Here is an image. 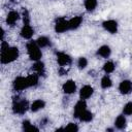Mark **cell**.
<instances>
[{
    "instance_id": "1",
    "label": "cell",
    "mask_w": 132,
    "mask_h": 132,
    "mask_svg": "<svg viewBox=\"0 0 132 132\" xmlns=\"http://www.w3.org/2000/svg\"><path fill=\"white\" fill-rule=\"evenodd\" d=\"M20 56V50L16 46H9L8 48L1 51V63L2 64H9L15 61Z\"/></svg>"
},
{
    "instance_id": "2",
    "label": "cell",
    "mask_w": 132,
    "mask_h": 132,
    "mask_svg": "<svg viewBox=\"0 0 132 132\" xmlns=\"http://www.w3.org/2000/svg\"><path fill=\"white\" fill-rule=\"evenodd\" d=\"M11 108H12V112L14 114L23 116L30 108V105H29V102L25 98L14 97L12 100V107Z\"/></svg>"
},
{
    "instance_id": "3",
    "label": "cell",
    "mask_w": 132,
    "mask_h": 132,
    "mask_svg": "<svg viewBox=\"0 0 132 132\" xmlns=\"http://www.w3.org/2000/svg\"><path fill=\"white\" fill-rule=\"evenodd\" d=\"M26 48H27V53H28V56H29L31 61L36 62V61L41 60L42 52H41V48L39 47V45L36 43L35 40L28 41L27 44H26Z\"/></svg>"
},
{
    "instance_id": "4",
    "label": "cell",
    "mask_w": 132,
    "mask_h": 132,
    "mask_svg": "<svg viewBox=\"0 0 132 132\" xmlns=\"http://www.w3.org/2000/svg\"><path fill=\"white\" fill-rule=\"evenodd\" d=\"M56 58H57V63L59 64L60 67H69L72 64L71 56H69L64 52H57Z\"/></svg>"
},
{
    "instance_id": "5",
    "label": "cell",
    "mask_w": 132,
    "mask_h": 132,
    "mask_svg": "<svg viewBox=\"0 0 132 132\" xmlns=\"http://www.w3.org/2000/svg\"><path fill=\"white\" fill-rule=\"evenodd\" d=\"M12 88L14 91H24L29 87V82H28V79H27V76H18L14 78L13 82H12Z\"/></svg>"
},
{
    "instance_id": "6",
    "label": "cell",
    "mask_w": 132,
    "mask_h": 132,
    "mask_svg": "<svg viewBox=\"0 0 132 132\" xmlns=\"http://www.w3.org/2000/svg\"><path fill=\"white\" fill-rule=\"evenodd\" d=\"M69 30V22L65 18H57L55 21V31L57 33H64Z\"/></svg>"
},
{
    "instance_id": "7",
    "label": "cell",
    "mask_w": 132,
    "mask_h": 132,
    "mask_svg": "<svg viewBox=\"0 0 132 132\" xmlns=\"http://www.w3.org/2000/svg\"><path fill=\"white\" fill-rule=\"evenodd\" d=\"M102 27L105 31H107L110 34H116L118 33L119 30V24L114 20H106L102 23Z\"/></svg>"
},
{
    "instance_id": "8",
    "label": "cell",
    "mask_w": 132,
    "mask_h": 132,
    "mask_svg": "<svg viewBox=\"0 0 132 132\" xmlns=\"http://www.w3.org/2000/svg\"><path fill=\"white\" fill-rule=\"evenodd\" d=\"M62 91L66 95H71L76 91V82L73 79H68L62 85Z\"/></svg>"
},
{
    "instance_id": "9",
    "label": "cell",
    "mask_w": 132,
    "mask_h": 132,
    "mask_svg": "<svg viewBox=\"0 0 132 132\" xmlns=\"http://www.w3.org/2000/svg\"><path fill=\"white\" fill-rule=\"evenodd\" d=\"M20 35L22 38L26 39V40H30L33 35H34V29L33 27L30 25V24H27V25H23L21 31H20Z\"/></svg>"
},
{
    "instance_id": "10",
    "label": "cell",
    "mask_w": 132,
    "mask_h": 132,
    "mask_svg": "<svg viewBox=\"0 0 132 132\" xmlns=\"http://www.w3.org/2000/svg\"><path fill=\"white\" fill-rule=\"evenodd\" d=\"M119 92L122 95H129L132 92V81L130 79H124L119 84Z\"/></svg>"
},
{
    "instance_id": "11",
    "label": "cell",
    "mask_w": 132,
    "mask_h": 132,
    "mask_svg": "<svg viewBox=\"0 0 132 132\" xmlns=\"http://www.w3.org/2000/svg\"><path fill=\"white\" fill-rule=\"evenodd\" d=\"M20 19H21V14H20L18 11H15V10H10V11L7 13V15H6V24H7V26L12 27V26H14V25L16 24V22H18Z\"/></svg>"
},
{
    "instance_id": "12",
    "label": "cell",
    "mask_w": 132,
    "mask_h": 132,
    "mask_svg": "<svg viewBox=\"0 0 132 132\" xmlns=\"http://www.w3.org/2000/svg\"><path fill=\"white\" fill-rule=\"evenodd\" d=\"M93 93H94L93 87L90 85H85L79 90V98L82 100H87L93 95Z\"/></svg>"
},
{
    "instance_id": "13",
    "label": "cell",
    "mask_w": 132,
    "mask_h": 132,
    "mask_svg": "<svg viewBox=\"0 0 132 132\" xmlns=\"http://www.w3.org/2000/svg\"><path fill=\"white\" fill-rule=\"evenodd\" d=\"M86 109H87V103H86V100H82V99L78 100V101L76 102V104L74 105L73 117H74L75 119H78L79 114H80L84 110H86Z\"/></svg>"
},
{
    "instance_id": "14",
    "label": "cell",
    "mask_w": 132,
    "mask_h": 132,
    "mask_svg": "<svg viewBox=\"0 0 132 132\" xmlns=\"http://www.w3.org/2000/svg\"><path fill=\"white\" fill-rule=\"evenodd\" d=\"M32 70H33V72L37 73L40 77L45 76V65L41 60L34 62L33 66H32Z\"/></svg>"
},
{
    "instance_id": "15",
    "label": "cell",
    "mask_w": 132,
    "mask_h": 132,
    "mask_svg": "<svg viewBox=\"0 0 132 132\" xmlns=\"http://www.w3.org/2000/svg\"><path fill=\"white\" fill-rule=\"evenodd\" d=\"M96 55H97L98 57L103 58V59H107V58H109L110 55H111V48H110L109 45H106V44L101 45V46L96 51Z\"/></svg>"
},
{
    "instance_id": "16",
    "label": "cell",
    "mask_w": 132,
    "mask_h": 132,
    "mask_svg": "<svg viewBox=\"0 0 132 132\" xmlns=\"http://www.w3.org/2000/svg\"><path fill=\"white\" fill-rule=\"evenodd\" d=\"M127 126V119L125 114H120L114 120V128L118 130H124Z\"/></svg>"
},
{
    "instance_id": "17",
    "label": "cell",
    "mask_w": 132,
    "mask_h": 132,
    "mask_svg": "<svg viewBox=\"0 0 132 132\" xmlns=\"http://www.w3.org/2000/svg\"><path fill=\"white\" fill-rule=\"evenodd\" d=\"M69 30H76L80 27L82 23V16L81 15H75L71 18L69 21Z\"/></svg>"
},
{
    "instance_id": "18",
    "label": "cell",
    "mask_w": 132,
    "mask_h": 132,
    "mask_svg": "<svg viewBox=\"0 0 132 132\" xmlns=\"http://www.w3.org/2000/svg\"><path fill=\"white\" fill-rule=\"evenodd\" d=\"M44 107H45V101L42 99H36L30 105V109L32 112H37V111L43 109Z\"/></svg>"
},
{
    "instance_id": "19",
    "label": "cell",
    "mask_w": 132,
    "mask_h": 132,
    "mask_svg": "<svg viewBox=\"0 0 132 132\" xmlns=\"http://www.w3.org/2000/svg\"><path fill=\"white\" fill-rule=\"evenodd\" d=\"M36 43L39 45L40 48H44V47H48L52 45V42H51V39L47 37V36H39L36 40Z\"/></svg>"
},
{
    "instance_id": "20",
    "label": "cell",
    "mask_w": 132,
    "mask_h": 132,
    "mask_svg": "<svg viewBox=\"0 0 132 132\" xmlns=\"http://www.w3.org/2000/svg\"><path fill=\"white\" fill-rule=\"evenodd\" d=\"M93 118H94L93 112H92V111H90V110H88V108H87L86 110H84V111H82V112L79 114L78 120H79L80 122L89 123V122H91V121L93 120Z\"/></svg>"
},
{
    "instance_id": "21",
    "label": "cell",
    "mask_w": 132,
    "mask_h": 132,
    "mask_svg": "<svg viewBox=\"0 0 132 132\" xmlns=\"http://www.w3.org/2000/svg\"><path fill=\"white\" fill-rule=\"evenodd\" d=\"M100 86L104 90H107V89H109V88L112 87V80H111V78H110V76L108 74H105V75H103L101 77Z\"/></svg>"
},
{
    "instance_id": "22",
    "label": "cell",
    "mask_w": 132,
    "mask_h": 132,
    "mask_svg": "<svg viewBox=\"0 0 132 132\" xmlns=\"http://www.w3.org/2000/svg\"><path fill=\"white\" fill-rule=\"evenodd\" d=\"M22 129L24 131H28V132H30V131H36V132L39 131V128L36 127L35 125H33L29 120H24L22 122Z\"/></svg>"
},
{
    "instance_id": "23",
    "label": "cell",
    "mask_w": 132,
    "mask_h": 132,
    "mask_svg": "<svg viewBox=\"0 0 132 132\" xmlns=\"http://www.w3.org/2000/svg\"><path fill=\"white\" fill-rule=\"evenodd\" d=\"M116 69V64L112 62V61H106L103 66H102V70L104 71L105 74H110L114 71Z\"/></svg>"
},
{
    "instance_id": "24",
    "label": "cell",
    "mask_w": 132,
    "mask_h": 132,
    "mask_svg": "<svg viewBox=\"0 0 132 132\" xmlns=\"http://www.w3.org/2000/svg\"><path fill=\"white\" fill-rule=\"evenodd\" d=\"M39 77L40 76L37 73H35V72H33L32 74H29L27 76V79H28V82H29V87L32 88V87L37 86L38 82H39Z\"/></svg>"
},
{
    "instance_id": "25",
    "label": "cell",
    "mask_w": 132,
    "mask_h": 132,
    "mask_svg": "<svg viewBox=\"0 0 132 132\" xmlns=\"http://www.w3.org/2000/svg\"><path fill=\"white\" fill-rule=\"evenodd\" d=\"M97 4H98L97 0H85V8L89 12L94 11L97 7Z\"/></svg>"
},
{
    "instance_id": "26",
    "label": "cell",
    "mask_w": 132,
    "mask_h": 132,
    "mask_svg": "<svg viewBox=\"0 0 132 132\" xmlns=\"http://www.w3.org/2000/svg\"><path fill=\"white\" fill-rule=\"evenodd\" d=\"M76 65H77V68H78L79 70H84V69L88 66V59H87L86 57H79V58L77 59Z\"/></svg>"
},
{
    "instance_id": "27",
    "label": "cell",
    "mask_w": 132,
    "mask_h": 132,
    "mask_svg": "<svg viewBox=\"0 0 132 132\" xmlns=\"http://www.w3.org/2000/svg\"><path fill=\"white\" fill-rule=\"evenodd\" d=\"M123 114L125 116H132V101L127 102L123 107Z\"/></svg>"
},
{
    "instance_id": "28",
    "label": "cell",
    "mask_w": 132,
    "mask_h": 132,
    "mask_svg": "<svg viewBox=\"0 0 132 132\" xmlns=\"http://www.w3.org/2000/svg\"><path fill=\"white\" fill-rule=\"evenodd\" d=\"M23 23L24 25H27V24H30V13L28 11V9L26 8H23Z\"/></svg>"
},
{
    "instance_id": "29",
    "label": "cell",
    "mask_w": 132,
    "mask_h": 132,
    "mask_svg": "<svg viewBox=\"0 0 132 132\" xmlns=\"http://www.w3.org/2000/svg\"><path fill=\"white\" fill-rule=\"evenodd\" d=\"M63 130L76 132V131H78V126H77V124H75V123H68L67 126H65V127L63 128Z\"/></svg>"
},
{
    "instance_id": "30",
    "label": "cell",
    "mask_w": 132,
    "mask_h": 132,
    "mask_svg": "<svg viewBox=\"0 0 132 132\" xmlns=\"http://www.w3.org/2000/svg\"><path fill=\"white\" fill-rule=\"evenodd\" d=\"M67 72H68V70L66 69V67H60L59 70H58V73H59V75H61V76L67 74Z\"/></svg>"
},
{
    "instance_id": "31",
    "label": "cell",
    "mask_w": 132,
    "mask_h": 132,
    "mask_svg": "<svg viewBox=\"0 0 132 132\" xmlns=\"http://www.w3.org/2000/svg\"><path fill=\"white\" fill-rule=\"evenodd\" d=\"M47 123H48V120H47L46 118H44V119H42V120L40 121V126H41V125H42V126H45Z\"/></svg>"
},
{
    "instance_id": "32",
    "label": "cell",
    "mask_w": 132,
    "mask_h": 132,
    "mask_svg": "<svg viewBox=\"0 0 132 132\" xmlns=\"http://www.w3.org/2000/svg\"><path fill=\"white\" fill-rule=\"evenodd\" d=\"M106 131H113V128H107Z\"/></svg>"
},
{
    "instance_id": "33",
    "label": "cell",
    "mask_w": 132,
    "mask_h": 132,
    "mask_svg": "<svg viewBox=\"0 0 132 132\" xmlns=\"http://www.w3.org/2000/svg\"><path fill=\"white\" fill-rule=\"evenodd\" d=\"M9 1H11V2H13V1H15V0H9Z\"/></svg>"
}]
</instances>
